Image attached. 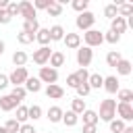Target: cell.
<instances>
[{
    "mask_svg": "<svg viewBox=\"0 0 133 133\" xmlns=\"http://www.w3.org/2000/svg\"><path fill=\"white\" fill-rule=\"evenodd\" d=\"M2 52H4V42L0 39V54H2Z\"/></svg>",
    "mask_w": 133,
    "mask_h": 133,
    "instance_id": "f907efd6",
    "label": "cell"
},
{
    "mask_svg": "<svg viewBox=\"0 0 133 133\" xmlns=\"http://www.w3.org/2000/svg\"><path fill=\"white\" fill-rule=\"evenodd\" d=\"M62 112H64V110H62L60 106H50L48 112H46V116H48L50 123H60V121H62Z\"/></svg>",
    "mask_w": 133,
    "mask_h": 133,
    "instance_id": "2e32d148",
    "label": "cell"
},
{
    "mask_svg": "<svg viewBox=\"0 0 133 133\" xmlns=\"http://www.w3.org/2000/svg\"><path fill=\"white\" fill-rule=\"evenodd\" d=\"M50 4H52V0H35V2H33V8H35V10H37V8H44V10H46Z\"/></svg>",
    "mask_w": 133,
    "mask_h": 133,
    "instance_id": "7bdbcfd3",
    "label": "cell"
},
{
    "mask_svg": "<svg viewBox=\"0 0 133 133\" xmlns=\"http://www.w3.org/2000/svg\"><path fill=\"white\" fill-rule=\"evenodd\" d=\"M19 15H21L25 21H33V19H35V8H33V4H31L29 0L19 2Z\"/></svg>",
    "mask_w": 133,
    "mask_h": 133,
    "instance_id": "ba28073f",
    "label": "cell"
},
{
    "mask_svg": "<svg viewBox=\"0 0 133 133\" xmlns=\"http://www.w3.org/2000/svg\"><path fill=\"white\" fill-rule=\"evenodd\" d=\"M87 4H89L87 0H73V2H71V6H73L77 12H85V10H87Z\"/></svg>",
    "mask_w": 133,
    "mask_h": 133,
    "instance_id": "d590c367",
    "label": "cell"
},
{
    "mask_svg": "<svg viewBox=\"0 0 133 133\" xmlns=\"http://www.w3.org/2000/svg\"><path fill=\"white\" fill-rule=\"evenodd\" d=\"M104 17H108L110 21H112L114 17H118V10H116V4H106V6H104Z\"/></svg>",
    "mask_w": 133,
    "mask_h": 133,
    "instance_id": "e575fe53",
    "label": "cell"
},
{
    "mask_svg": "<svg viewBox=\"0 0 133 133\" xmlns=\"http://www.w3.org/2000/svg\"><path fill=\"white\" fill-rule=\"evenodd\" d=\"M77 121H79V116H77L73 110H66V112H62V123H64L66 127H75V125H77Z\"/></svg>",
    "mask_w": 133,
    "mask_h": 133,
    "instance_id": "603a6c76",
    "label": "cell"
},
{
    "mask_svg": "<svg viewBox=\"0 0 133 133\" xmlns=\"http://www.w3.org/2000/svg\"><path fill=\"white\" fill-rule=\"evenodd\" d=\"M19 127H21V123H17L15 118H10V121H6V125H4V129H6V133H19Z\"/></svg>",
    "mask_w": 133,
    "mask_h": 133,
    "instance_id": "74e56055",
    "label": "cell"
},
{
    "mask_svg": "<svg viewBox=\"0 0 133 133\" xmlns=\"http://www.w3.org/2000/svg\"><path fill=\"white\" fill-rule=\"evenodd\" d=\"M114 69H116V73H118V75H131V62H129V60H125V58H121V60H118V64H116Z\"/></svg>",
    "mask_w": 133,
    "mask_h": 133,
    "instance_id": "83f0119b",
    "label": "cell"
},
{
    "mask_svg": "<svg viewBox=\"0 0 133 133\" xmlns=\"http://www.w3.org/2000/svg\"><path fill=\"white\" fill-rule=\"evenodd\" d=\"M27 77H29V73H27L25 66H15V71L8 75V83H12L15 87H19V85H23L27 81Z\"/></svg>",
    "mask_w": 133,
    "mask_h": 133,
    "instance_id": "5b68a950",
    "label": "cell"
},
{
    "mask_svg": "<svg viewBox=\"0 0 133 133\" xmlns=\"http://www.w3.org/2000/svg\"><path fill=\"white\" fill-rule=\"evenodd\" d=\"M37 29H39L37 19H33V21H25V23H23V31H25V33H29V35H35V33H37Z\"/></svg>",
    "mask_w": 133,
    "mask_h": 133,
    "instance_id": "d4e9b609",
    "label": "cell"
},
{
    "mask_svg": "<svg viewBox=\"0 0 133 133\" xmlns=\"http://www.w3.org/2000/svg\"><path fill=\"white\" fill-rule=\"evenodd\" d=\"M27 118H31V121H37V118H42V108L35 104V106H29L27 108Z\"/></svg>",
    "mask_w": 133,
    "mask_h": 133,
    "instance_id": "1f68e13d",
    "label": "cell"
},
{
    "mask_svg": "<svg viewBox=\"0 0 133 133\" xmlns=\"http://www.w3.org/2000/svg\"><path fill=\"white\" fill-rule=\"evenodd\" d=\"M114 116H116V100H110V98L108 100H102L100 102V114H98V118L110 123Z\"/></svg>",
    "mask_w": 133,
    "mask_h": 133,
    "instance_id": "6da1fadb",
    "label": "cell"
},
{
    "mask_svg": "<svg viewBox=\"0 0 133 133\" xmlns=\"http://www.w3.org/2000/svg\"><path fill=\"white\" fill-rule=\"evenodd\" d=\"M37 79H39L42 83L52 85V83L58 81V71L52 69V66H39V77H37Z\"/></svg>",
    "mask_w": 133,
    "mask_h": 133,
    "instance_id": "8992f818",
    "label": "cell"
},
{
    "mask_svg": "<svg viewBox=\"0 0 133 133\" xmlns=\"http://www.w3.org/2000/svg\"><path fill=\"white\" fill-rule=\"evenodd\" d=\"M35 39H37L42 46H48V44H50V31H48V29H44V27H39V29H37V33H35Z\"/></svg>",
    "mask_w": 133,
    "mask_h": 133,
    "instance_id": "484cf974",
    "label": "cell"
},
{
    "mask_svg": "<svg viewBox=\"0 0 133 133\" xmlns=\"http://www.w3.org/2000/svg\"><path fill=\"white\" fill-rule=\"evenodd\" d=\"M46 10H48V15H50V17H60V15H62V4H60V2H56V0H52V4H50Z\"/></svg>",
    "mask_w": 133,
    "mask_h": 133,
    "instance_id": "f1b7e54d",
    "label": "cell"
},
{
    "mask_svg": "<svg viewBox=\"0 0 133 133\" xmlns=\"http://www.w3.org/2000/svg\"><path fill=\"white\" fill-rule=\"evenodd\" d=\"M4 10H6V15L12 19V17H17V15H19V4H17V2H8Z\"/></svg>",
    "mask_w": 133,
    "mask_h": 133,
    "instance_id": "f35d334b",
    "label": "cell"
},
{
    "mask_svg": "<svg viewBox=\"0 0 133 133\" xmlns=\"http://www.w3.org/2000/svg\"><path fill=\"white\" fill-rule=\"evenodd\" d=\"M66 85H69V87H73V89L79 85V79H77V75H75V73H71V75L66 77Z\"/></svg>",
    "mask_w": 133,
    "mask_h": 133,
    "instance_id": "ee69618b",
    "label": "cell"
},
{
    "mask_svg": "<svg viewBox=\"0 0 133 133\" xmlns=\"http://www.w3.org/2000/svg\"><path fill=\"white\" fill-rule=\"evenodd\" d=\"M17 106H21L10 94H6V96H2L0 98V110H4V112H10V110H15Z\"/></svg>",
    "mask_w": 133,
    "mask_h": 133,
    "instance_id": "8fae6325",
    "label": "cell"
},
{
    "mask_svg": "<svg viewBox=\"0 0 133 133\" xmlns=\"http://www.w3.org/2000/svg\"><path fill=\"white\" fill-rule=\"evenodd\" d=\"M102 87H104L108 94H116V91L121 89V85H118V79H116L114 75H110V77H104V83H102Z\"/></svg>",
    "mask_w": 133,
    "mask_h": 133,
    "instance_id": "7c38bea8",
    "label": "cell"
},
{
    "mask_svg": "<svg viewBox=\"0 0 133 133\" xmlns=\"http://www.w3.org/2000/svg\"><path fill=\"white\" fill-rule=\"evenodd\" d=\"M108 125H110V131H112V133H121V131H123V129L127 127V125H125V123H123L121 118H112V121H110Z\"/></svg>",
    "mask_w": 133,
    "mask_h": 133,
    "instance_id": "836d02e7",
    "label": "cell"
},
{
    "mask_svg": "<svg viewBox=\"0 0 133 133\" xmlns=\"http://www.w3.org/2000/svg\"><path fill=\"white\" fill-rule=\"evenodd\" d=\"M27 60H29V56H27L23 50H17V52L12 54V64H15V66H23Z\"/></svg>",
    "mask_w": 133,
    "mask_h": 133,
    "instance_id": "4316f807",
    "label": "cell"
},
{
    "mask_svg": "<svg viewBox=\"0 0 133 133\" xmlns=\"http://www.w3.org/2000/svg\"><path fill=\"white\" fill-rule=\"evenodd\" d=\"M83 133H96V125H83Z\"/></svg>",
    "mask_w": 133,
    "mask_h": 133,
    "instance_id": "c3c4849f",
    "label": "cell"
},
{
    "mask_svg": "<svg viewBox=\"0 0 133 133\" xmlns=\"http://www.w3.org/2000/svg\"><path fill=\"white\" fill-rule=\"evenodd\" d=\"M102 83H104V77H102L100 73H91V75L87 77V85H89L91 89H100Z\"/></svg>",
    "mask_w": 133,
    "mask_h": 133,
    "instance_id": "d6986e66",
    "label": "cell"
},
{
    "mask_svg": "<svg viewBox=\"0 0 133 133\" xmlns=\"http://www.w3.org/2000/svg\"><path fill=\"white\" fill-rule=\"evenodd\" d=\"M116 96H118V100H121L123 104H131V100H133V89H118Z\"/></svg>",
    "mask_w": 133,
    "mask_h": 133,
    "instance_id": "f546056e",
    "label": "cell"
},
{
    "mask_svg": "<svg viewBox=\"0 0 133 133\" xmlns=\"http://www.w3.org/2000/svg\"><path fill=\"white\" fill-rule=\"evenodd\" d=\"M50 54H52V50H50L48 46H39V48L33 52V62H35V64H39V66H44V64H48Z\"/></svg>",
    "mask_w": 133,
    "mask_h": 133,
    "instance_id": "52a82bcc",
    "label": "cell"
},
{
    "mask_svg": "<svg viewBox=\"0 0 133 133\" xmlns=\"http://www.w3.org/2000/svg\"><path fill=\"white\" fill-rule=\"evenodd\" d=\"M19 133H37V131L33 129V125H29V123H23V125L19 127Z\"/></svg>",
    "mask_w": 133,
    "mask_h": 133,
    "instance_id": "f6af8a7d",
    "label": "cell"
},
{
    "mask_svg": "<svg viewBox=\"0 0 133 133\" xmlns=\"http://www.w3.org/2000/svg\"><path fill=\"white\" fill-rule=\"evenodd\" d=\"M116 10H118V17L127 19V17L133 15V4H131V2H121V4L116 6Z\"/></svg>",
    "mask_w": 133,
    "mask_h": 133,
    "instance_id": "ffe728a7",
    "label": "cell"
},
{
    "mask_svg": "<svg viewBox=\"0 0 133 133\" xmlns=\"http://www.w3.org/2000/svg\"><path fill=\"white\" fill-rule=\"evenodd\" d=\"M10 96L21 104V100H25V96H27V91H25V87L23 85H19V87H12V91H10Z\"/></svg>",
    "mask_w": 133,
    "mask_h": 133,
    "instance_id": "4dcf8cb0",
    "label": "cell"
},
{
    "mask_svg": "<svg viewBox=\"0 0 133 133\" xmlns=\"http://www.w3.org/2000/svg\"><path fill=\"white\" fill-rule=\"evenodd\" d=\"M17 39H19V44H23V46H27V44H31V42L35 39V35H29V33H25V31H21V33L17 35Z\"/></svg>",
    "mask_w": 133,
    "mask_h": 133,
    "instance_id": "ab89813d",
    "label": "cell"
},
{
    "mask_svg": "<svg viewBox=\"0 0 133 133\" xmlns=\"http://www.w3.org/2000/svg\"><path fill=\"white\" fill-rule=\"evenodd\" d=\"M10 21H12V19H10L8 15H6V10H0V23H4V25H8Z\"/></svg>",
    "mask_w": 133,
    "mask_h": 133,
    "instance_id": "7dc6e473",
    "label": "cell"
},
{
    "mask_svg": "<svg viewBox=\"0 0 133 133\" xmlns=\"http://www.w3.org/2000/svg\"><path fill=\"white\" fill-rule=\"evenodd\" d=\"M0 133H6V129H4V127H0Z\"/></svg>",
    "mask_w": 133,
    "mask_h": 133,
    "instance_id": "816d5d0a",
    "label": "cell"
},
{
    "mask_svg": "<svg viewBox=\"0 0 133 133\" xmlns=\"http://www.w3.org/2000/svg\"><path fill=\"white\" fill-rule=\"evenodd\" d=\"M94 23H96V15L89 12V10L79 12V17H77V21H75L77 29H81V31H89V29L94 27Z\"/></svg>",
    "mask_w": 133,
    "mask_h": 133,
    "instance_id": "7a4b0ae2",
    "label": "cell"
},
{
    "mask_svg": "<svg viewBox=\"0 0 133 133\" xmlns=\"http://www.w3.org/2000/svg\"><path fill=\"white\" fill-rule=\"evenodd\" d=\"M8 85H10V83H8V75H2V73H0V91L6 89Z\"/></svg>",
    "mask_w": 133,
    "mask_h": 133,
    "instance_id": "bcb514c9",
    "label": "cell"
},
{
    "mask_svg": "<svg viewBox=\"0 0 133 133\" xmlns=\"http://www.w3.org/2000/svg\"><path fill=\"white\" fill-rule=\"evenodd\" d=\"M75 75H77V79H79V83H85V81H87V77H89V73H87V69H77V71H75Z\"/></svg>",
    "mask_w": 133,
    "mask_h": 133,
    "instance_id": "b9f144b4",
    "label": "cell"
},
{
    "mask_svg": "<svg viewBox=\"0 0 133 133\" xmlns=\"http://www.w3.org/2000/svg\"><path fill=\"white\" fill-rule=\"evenodd\" d=\"M121 58H123V56H121V52H118V50H110V52L106 54V64L114 69V66L118 64V60H121Z\"/></svg>",
    "mask_w": 133,
    "mask_h": 133,
    "instance_id": "44dd1931",
    "label": "cell"
},
{
    "mask_svg": "<svg viewBox=\"0 0 133 133\" xmlns=\"http://www.w3.org/2000/svg\"><path fill=\"white\" fill-rule=\"evenodd\" d=\"M17 123H25L27 121V106H17V118H15Z\"/></svg>",
    "mask_w": 133,
    "mask_h": 133,
    "instance_id": "8d00e7d4",
    "label": "cell"
},
{
    "mask_svg": "<svg viewBox=\"0 0 133 133\" xmlns=\"http://www.w3.org/2000/svg\"><path fill=\"white\" fill-rule=\"evenodd\" d=\"M91 60H94V50H91V48H87V46L77 48V64H79L81 69L89 66V64H91Z\"/></svg>",
    "mask_w": 133,
    "mask_h": 133,
    "instance_id": "277c9868",
    "label": "cell"
},
{
    "mask_svg": "<svg viewBox=\"0 0 133 133\" xmlns=\"http://www.w3.org/2000/svg\"><path fill=\"white\" fill-rule=\"evenodd\" d=\"M83 39H85V46L87 48H96V46H102L104 44V33L98 31V29H89L83 33Z\"/></svg>",
    "mask_w": 133,
    "mask_h": 133,
    "instance_id": "3957f363",
    "label": "cell"
},
{
    "mask_svg": "<svg viewBox=\"0 0 133 133\" xmlns=\"http://www.w3.org/2000/svg\"><path fill=\"white\" fill-rule=\"evenodd\" d=\"M116 112H118V116H121L123 123H125V121H133V106H131V104L118 102V104H116Z\"/></svg>",
    "mask_w": 133,
    "mask_h": 133,
    "instance_id": "30bf717a",
    "label": "cell"
},
{
    "mask_svg": "<svg viewBox=\"0 0 133 133\" xmlns=\"http://www.w3.org/2000/svg\"><path fill=\"white\" fill-rule=\"evenodd\" d=\"M121 133H133V127H125V129H123Z\"/></svg>",
    "mask_w": 133,
    "mask_h": 133,
    "instance_id": "681fc988",
    "label": "cell"
},
{
    "mask_svg": "<svg viewBox=\"0 0 133 133\" xmlns=\"http://www.w3.org/2000/svg\"><path fill=\"white\" fill-rule=\"evenodd\" d=\"M71 110L79 116V114H83L87 108H85V100H81V98H75L73 102H71Z\"/></svg>",
    "mask_w": 133,
    "mask_h": 133,
    "instance_id": "7402d4cb",
    "label": "cell"
},
{
    "mask_svg": "<svg viewBox=\"0 0 133 133\" xmlns=\"http://www.w3.org/2000/svg\"><path fill=\"white\" fill-rule=\"evenodd\" d=\"M118 39H121V35L114 33V31H108V33L104 35V42H108V44H118Z\"/></svg>",
    "mask_w": 133,
    "mask_h": 133,
    "instance_id": "60d3db41",
    "label": "cell"
},
{
    "mask_svg": "<svg viewBox=\"0 0 133 133\" xmlns=\"http://www.w3.org/2000/svg\"><path fill=\"white\" fill-rule=\"evenodd\" d=\"M62 42H64V46L69 48V50H77V48H81V35L79 33H64V37H62Z\"/></svg>",
    "mask_w": 133,
    "mask_h": 133,
    "instance_id": "9c48e42d",
    "label": "cell"
},
{
    "mask_svg": "<svg viewBox=\"0 0 133 133\" xmlns=\"http://www.w3.org/2000/svg\"><path fill=\"white\" fill-rule=\"evenodd\" d=\"M48 62H50V66H52V69H58V66H62V64H64V54H62V52H58V50H54V52L50 54V60H48Z\"/></svg>",
    "mask_w": 133,
    "mask_h": 133,
    "instance_id": "ac0fdd59",
    "label": "cell"
},
{
    "mask_svg": "<svg viewBox=\"0 0 133 133\" xmlns=\"http://www.w3.org/2000/svg\"><path fill=\"white\" fill-rule=\"evenodd\" d=\"M81 116H83V125H98V121H100L96 110H85Z\"/></svg>",
    "mask_w": 133,
    "mask_h": 133,
    "instance_id": "cb8c5ba5",
    "label": "cell"
},
{
    "mask_svg": "<svg viewBox=\"0 0 133 133\" xmlns=\"http://www.w3.org/2000/svg\"><path fill=\"white\" fill-rule=\"evenodd\" d=\"M46 96H48L50 100H60V98L64 96V89H62L58 83H52V85L46 87Z\"/></svg>",
    "mask_w": 133,
    "mask_h": 133,
    "instance_id": "5bb4252c",
    "label": "cell"
},
{
    "mask_svg": "<svg viewBox=\"0 0 133 133\" xmlns=\"http://www.w3.org/2000/svg\"><path fill=\"white\" fill-rule=\"evenodd\" d=\"M75 91H77V98H81V100H83V98L91 91V87H89V85H87V81H85V83H79V85L75 87Z\"/></svg>",
    "mask_w": 133,
    "mask_h": 133,
    "instance_id": "d6a6232c",
    "label": "cell"
},
{
    "mask_svg": "<svg viewBox=\"0 0 133 133\" xmlns=\"http://www.w3.org/2000/svg\"><path fill=\"white\" fill-rule=\"evenodd\" d=\"M110 31H114V33H125L127 31V21L123 19V17H114L112 21H110Z\"/></svg>",
    "mask_w": 133,
    "mask_h": 133,
    "instance_id": "4fadbf2b",
    "label": "cell"
},
{
    "mask_svg": "<svg viewBox=\"0 0 133 133\" xmlns=\"http://www.w3.org/2000/svg\"><path fill=\"white\" fill-rule=\"evenodd\" d=\"M23 87H25V91H31V94H37V91L42 89V81H39L37 77H27V81L23 83Z\"/></svg>",
    "mask_w": 133,
    "mask_h": 133,
    "instance_id": "9a60e30c",
    "label": "cell"
},
{
    "mask_svg": "<svg viewBox=\"0 0 133 133\" xmlns=\"http://www.w3.org/2000/svg\"><path fill=\"white\" fill-rule=\"evenodd\" d=\"M48 31H50V42H62V37H64V33H66L62 25H52Z\"/></svg>",
    "mask_w": 133,
    "mask_h": 133,
    "instance_id": "e0dca14e",
    "label": "cell"
}]
</instances>
